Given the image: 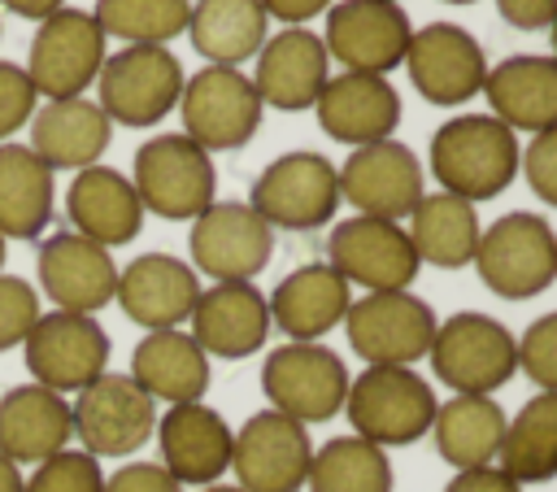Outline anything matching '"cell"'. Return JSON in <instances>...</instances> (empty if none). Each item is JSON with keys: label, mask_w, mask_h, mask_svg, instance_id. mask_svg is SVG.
<instances>
[{"label": "cell", "mask_w": 557, "mask_h": 492, "mask_svg": "<svg viewBox=\"0 0 557 492\" xmlns=\"http://www.w3.org/2000/svg\"><path fill=\"white\" fill-rule=\"evenodd\" d=\"M431 174L440 192L461 196L470 205L496 200L513 179H518V135L496 122L492 113H461L448 118L431 135Z\"/></svg>", "instance_id": "6da1fadb"}, {"label": "cell", "mask_w": 557, "mask_h": 492, "mask_svg": "<svg viewBox=\"0 0 557 492\" xmlns=\"http://www.w3.org/2000/svg\"><path fill=\"white\" fill-rule=\"evenodd\" d=\"M435 392L413 366H366L357 379H348L344 414L352 435L379 444V448H400L413 444L431 431L435 422Z\"/></svg>", "instance_id": "7a4b0ae2"}, {"label": "cell", "mask_w": 557, "mask_h": 492, "mask_svg": "<svg viewBox=\"0 0 557 492\" xmlns=\"http://www.w3.org/2000/svg\"><path fill=\"white\" fill-rule=\"evenodd\" d=\"M431 370L453 396H492L518 374V335L479 309H461L435 327Z\"/></svg>", "instance_id": "3957f363"}, {"label": "cell", "mask_w": 557, "mask_h": 492, "mask_svg": "<svg viewBox=\"0 0 557 492\" xmlns=\"http://www.w3.org/2000/svg\"><path fill=\"white\" fill-rule=\"evenodd\" d=\"M131 187L144 205V213H157L165 222H191L200 218L218 196V170L213 157L191 144L183 131L152 135L135 148Z\"/></svg>", "instance_id": "277c9868"}, {"label": "cell", "mask_w": 557, "mask_h": 492, "mask_svg": "<svg viewBox=\"0 0 557 492\" xmlns=\"http://www.w3.org/2000/svg\"><path fill=\"white\" fill-rule=\"evenodd\" d=\"M470 266L500 300H531L557 279V231L540 213H500L483 226Z\"/></svg>", "instance_id": "5b68a950"}, {"label": "cell", "mask_w": 557, "mask_h": 492, "mask_svg": "<svg viewBox=\"0 0 557 492\" xmlns=\"http://www.w3.org/2000/svg\"><path fill=\"white\" fill-rule=\"evenodd\" d=\"M183 61L161 44H131L104 57L96 74L100 109L109 122L122 126H157L170 109H178L183 96Z\"/></svg>", "instance_id": "8992f818"}, {"label": "cell", "mask_w": 557, "mask_h": 492, "mask_svg": "<svg viewBox=\"0 0 557 492\" xmlns=\"http://www.w3.org/2000/svg\"><path fill=\"white\" fill-rule=\"evenodd\" d=\"M248 205L270 231H318L339 209V170L309 148L283 152L252 179Z\"/></svg>", "instance_id": "52a82bcc"}, {"label": "cell", "mask_w": 557, "mask_h": 492, "mask_svg": "<svg viewBox=\"0 0 557 492\" xmlns=\"http://www.w3.org/2000/svg\"><path fill=\"white\" fill-rule=\"evenodd\" d=\"M339 327L348 331V348L366 366H413L431 353L440 318L422 296L405 287L357 296Z\"/></svg>", "instance_id": "ba28073f"}, {"label": "cell", "mask_w": 557, "mask_h": 492, "mask_svg": "<svg viewBox=\"0 0 557 492\" xmlns=\"http://www.w3.org/2000/svg\"><path fill=\"white\" fill-rule=\"evenodd\" d=\"M261 96L252 78L235 65H205L183 83L178 118L183 135L200 144L205 152H231L244 148L261 126Z\"/></svg>", "instance_id": "9c48e42d"}, {"label": "cell", "mask_w": 557, "mask_h": 492, "mask_svg": "<svg viewBox=\"0 0 557 492\" xmlns=\"http://www.w3.org/2000/svg\"><path fill=\"white\" fill-rule=\"evenodd\" d=\"M261 392H265L270 409L296 418L300 427L331 422L335 414H344L348 366L326 344H296V340H287L283 348L265 353V361H261Z\"/></svg>", "instance_id": "30bf717a"}, {"label": "cell", "mask_w": 557, "mask_h": 492, "mask_svg": "<svg viewBox=\"0 0 557 492\" xmlns=\"http://www.w3.org/2000/svg\"><path fill=\"white\" fill-rule=\"evenodd\" d=\"M187 253V266L213 283H252L274 257V231L252 205L213 200L200 218H191Z\"/></svg>", "instance_id": "8fae6325"}, {"label": "cell", "mask_w": 557, "mask_h": 492, "mask_svg": "<svg viewBox=\"0 0 557 492\" xmlns=\"http://www.w3.org/2000/svg\"><path fill=\"white\" fill-rule=\"evenodd\" d=\"M26 370L48 392H83L109 370V331L91 313H39L22 340Z\"/></svg>", "instance_id": "7c38bea8"}, {"label": "cell", "mask_w": 557, "mask_h": 492, "mask_svg": "<svg viewBox=\"0 0 557 492\" xmlns=\"http://www.w3.org/2000/svg\"><path fill=\"white\" fill-rule=\"evenodd\" d=\"M74 435L83 440V453L100 457H131L139 453L157 431V401L131 379L104 370L96 383H87L74 405Z\"/></svg>", "instance_id": "4fadbf2b"}, {"label": "cell", "mask_w": 557, "mask_h": 492, "mask_svg": "<svg viewBox=\"0 0 557 492\" xmlns=\"http://www.w3.org/2000/svg\"><path fill=\"white\" fill-rule=\"evenodd\" d=\"M100 65H104V30L96 26V17L87 9H57L30 35V57L22 70L39 96L70 100L96 83Z\"/></svg>", "instance_id": "5bb4252c"}, {"label": "cell", "mask_w": 557, "mask_h": 492, "mask_svg": "<svg viewBox=\"0 0 557 492\" xmlns=\"http://www.w3.org/2000/svg\"><path fill=\"white\" fill-rule=\"evenodd\" d=\"M326 266L348 287L357 283L366 292H405L422 270V261L409 244V231L400 222L366 218V213L335 222V231L326 239Z\"/></svg>", "instance_id": "9a60e30c"}, {"label": "cell", "mask_w": 557, "mask_h": 492, "mask_svg": "<svg viewBox=\"0 0 557 492\" xmlns=\"http://www.w3.org/2000/svg\"><path fill=\"white\" fill-rule=\"evenodd\" d=\"M413 39V22L392 0H339L326 9V57L339 61L348 74H379L405 65Z\"/></svg>", "instance_id": "2e32d148"}, {"label": "cell", "mask_w": 557, "mask_h": 492, "mask_svg": "<svg viewBox=\"0 0 557 492\" xmlns=\"http://www.w3.org/2000/svg\"><path fill=\"white\" fill-rule=\"evenodd\" d=\"M339 170V200H348L366 218L405 222L418 200L426 196V170L418 152L400 139H379L366 148H352Z\"/></svg>", "instance_id": "e0dca14e"}, {"label": "cell", "mask_w": 557, "mask_h": 492, "mask_svg": "<svg viewBox=\"0 0 557 492\" xmlns=\"http://www.w3.org/2000/svg\"><path fill=\"white\" fill-rule=\"evenodd\" d=\"M313 444L309 427L278 409H257L231 444V470L235 488L244 492H300L309 479Z\"/></svg>", "instance_id": "ac0fdd59"}, {"label": "cell", "mask_w": 557, "mask_h": 492, "mask_svg": "<svg viewBox=\"0 0 557 492\" xmlns=\"http://www.w3.org/2000/svg\"><path fill=\"white\" fill-rule=\"evenodd\" d=\"M405 70H409V83L418 87L422 100L453 109V104H466L483 91L487 57H483V44L466 26L426 22L409 39Z\"/></svg>", "instance_id": "d6986e66"}, {"label": "cell", "mask_w": 557, "mask_h": 492, "mask_svg": "<svg viewBox=\"0 0 557 492\" xmlns=\"http://www.w3.org/2000/svg\"><path fill=\"white\" fill-rule=\"evenodd\" d=\"M35 274L44 296L65 309V313H96L113 300L117 292V261L109 248L74 235V231H52L39 244Z\"/></svg>", "instance_id": "ffe728a7"}, {"label": "cell", "mask_w": 557, "mask_h": 492, "mask_svg": "<svg viewBox=\"0 0 557 492\" xmlns=\"http://www.w3.org/2000/svg\"><path fill=\"white\" fill-rule=\"evenodd\" d=\"M157 448H161V466L174 475V483H191V488H209L231 470V444L235 431L226 427V418L205 405V401H187V405H170L157 418Z\"/></svg>", "instance_id": "44dd1931"}, {"label": "cell", "mask_w": 557, "mask_h": 492, "mask_svg": "<svg viewBox=\"0 0 557 492\" xmlns=\"http://www.w3.org/2000/svg\"><path fill=\"white\" fill-rule=\"evenodd\" d=\"M196 296H200L196 270L170 253H139L135 261H126L117 270V292H113L122 313L148 331L183 327L196 309Z\"/></svg>", "instance_id": "7402d4cb"}, {"label": "cell", "mask_w": 557, "mask_h": 492, "mask_svg": "<svg viewBox=\"0 0 557 492\" xmlns=\"http://www.w3.org/2000/svg\"><path fill=\"white\" fill-rule=\"evenodd\" d=\"M261 104L283 109V113H300L313 109L318 91L331 78V57L322 35L305 30V26H287L278 35H270L257 52V70L248 74Z\"/></svg>", "instance_id": "603a6c76"}, {"label": "cell", "mask_w": 557, "mask_h": 492, "mask_svg": "<svg viewBox=\"0 0 557 492\" xmlns=\"http://www.w3.org/2000/svg\"><path fill=\"white\" fill-rule=\"evenodd\" d=\"M318 126L348 144V148H366L379 139H392V131L400 126V91L379 78V74H335L326 78V87L313 100Z\"/></svg>", "instance_id": "cb8c5ba5"}, {"label": "cell", "mask_w": 557, "mask_h": 492, "mask_svg": "<svg viewBox=\"0 0 557 492\" xmlns=\"http://www.w3.org/2000/svg\"><path fill=\"white\" fill-rule=\"evenodd\" d=\"M191 340L205 348V357H252L270 335V305L257 292V283H213L200 287L191 309Z\"/></svg>", "instance_id": "d4e9b609"}, {"label": "cell", "mask_w": 557, "mask_h": 492, "mask_svg": "<svg viewBox=\"0 0 557 492\" xmlns=\"http://www.w3.org/2000/svg\"><path fill=\"white\" fill-rule=\"evenodd\" d=\"M65 218H70L74 235H83L100 248L131 244L144 231V205L135 196L131 179L100 161L78 170L74 183L65 187Z\"/></svg>", "instance_id": "484cf974"}, {"label": "cell", "mask_w": 557, "mask_h": 492, "mask_svg": "<svg viewBox=\"0 0 557 492\" xmlns=\"http://www.w3.org/2000/svg\"><path fill=\"white\" fill-rule=\"evenodd\" d=\"M265 305H270V327H278L296 344H318L326 331L344 322L352 292L326 261H309L283 274L278 287L265 296Z\"/></svg>", "instance_id": "4316f807"}, {"label": "cell", "mask_w": 557, "mask_h": 492, "mask_svg": "<svg viewBox=\"0 0 557 492\" xmlns=\"http://www.w3.org/2000/svg\"><path fill=\"white\" fill-rule=\"evenodd\" d=\"M74 435L70 401L39 383H17L0 396V457L13 466H39Z\"/></svg>", "instance_id": "83f0119b"}, {"label": "cell", "mask_w": 557, "mask_h": 492, "mask_svg": "<svg viewBox=\"0 0 557 492\" xmlns=\"http://www.w3.org/2000/svg\"><path fill=\"white\" fill-rule=\"evenodd\" d=\"M113 139V122L104 109L87 96L48 100L30 113V152L57 174V170H87L100 161V152Z\"/></svg>", "instance_id": "f1b7e54d"}, {"label": "cell", "mask_w": 557, "mask_h": 492, "mask_svg": "<svg viewBox=\"0 0 557 492\" xmlns=\"http://www.w3.org/2000/svg\"><path fill=\"white\" fill-rule=\"evenodd\" d=\"M492 118L518 131H544L557 126V57L548 52H522L505 57L483 78Z\"/></svg>", "instance_id": "f546056e"}, {"label": "cell", "mask_w": 557, "mask_h": 492, "mask_svg": "<svg viewBox=\"0 0 557 492\" xmlns=\"http://www.w3.org/2000/svg\"><path fill=\"white\" fill-rule=\"evenodd\" d=\"M131 379L152 401L187 405L209 392V357L183 327L148 331L131 353Z\"/></svg>", "instance_id": "4dcf8cb0"}, {"label": "cell", "mask_w": 557, "mask_h": 492, "mask_svg": "<svg viewBox=\"0 0 557 492\" xmlns=\"http://www.w3.org/2000/svg\"><path fill=\"white\" fill-rule=\"evenodd\" d=\"M409 244L418 253L422 266H440V270H461L474 261L483 222L479 209L461 196L448 192H426L418 200V209L409 213Z\"/></svg>", "instance_id": "1f68e13d"}, {"label": "cell", "mask_w": 557, "mask_h": 492, "mask_svg": "<svg viewBox=\"0 0 557 492\" xmlns=\"http://www.w3.org/2000/svg\"><path fill=\"white\" fill-rule=\"evenodd\" d=\"M505 409L496 396H448L435 405V453L453 470H474V466H496L500 440H505Z\"/></svg>", "instance_id": "d6a6232c"}, {"label": "cell", "mask_w": 557, "mask_h": 492, "mask_svg": "<svg viewBox=\"0 0 557 492\" xmlns=\"http://www.w3.org/2000/svg\"><path fill=\"white\" fill-rule=\"evenodd\" d=\"M187 39L209 65H244L270 39V17L261 0H196L187 17Z\"/></svg>", "instance_id": "836d02e7"}, {"label": "cell", "mask_w": 557, "mask_h": 492, "mask_svg": "<svg viewBox=\"0 0 557 492\" xmlns=\"http://www.w3.org/2000/svg\"><path fill=\"white\" fill-rule=\"evenodd\" d=\"M52 170L26 144H0V235L39 239L52 222Z\"/></svg>", "instance_id": "e575fe53"}, {"label": "cell", "mask_w": 557, "mask_h": 492, "mask_svg": "<svg viewBox=\"0 0 557 492\" xmlns=\"http://www.w3.org/2000/svg\"><path fill=\"white\" fill-rule=\"evenodd\" d=\"M496 466L513 483H548L557 479V392H535L505 422V440Z\"/></svg>", "instance_id": "d590c367"}, {"label": "cell", "mask_w": 557, "mask_h": 492, "mask_svg": "<svg viewBox=\"0 0 557 492\" xmlns=\"http://www.w3.org/2000/svg\"><path fill=\"white\" fill-rule=\"evenodd\" d=\"M305 488L309 492H392L387 448L361 435H331L322 448H313Z\"/></svg>", "instance_id": "8d00e7d4"}, {"label": "cell", "mask_w": 557, "mask_h": 492, "mask_svg": "<svg viewBox=\"0 0 557 492\" xmlns=\"http://www.w3.org/2000/svg\"><path fill=\"white\" fill-rule=\"evenodd\" d=\"M96 26L104 30V39H122L131 44H170L178 35H187V17H191V0H96L91 9Z\"/></svg>", "instance_id": "74e56055"}, {"label": "cell", "mask_w": 557, "mask_h": 492, "mask_svg": "<svg viewBox=\"0 0 557 492\" xmlns=\"http://www.w3.org/2000/svg\"><path fill=\"white\" fill-rule=\"evenodd\" d=\"M22 492H104V470L83 448H61L35 466Z\"/></svg>", "instance_id": "f35d334b"}, {"label": "cell", "mask_w": 557, "mask_h": 492, "mask_svg": "<svg viewBox=\"0 0 557 492\" xmlns=\"http://www.w3.org/2000/svg\"><path fill=\"white\" fill-rule=\"evenodd\" d=\"M518 370L540 388L557 392V309L540 313L518 340Z\"/></svg>", "instance_id": "ab89813d"}, {"label": "cell", "mask_w": 557, "mask_h": 492, "mask_svg": "<svg viewBox=\"0 0 557 492\" xmlns=\"http://www.w3.org/2000/svg\"><path fill=\"white\" fill-rule=\"evenodd\" d=\"M35 318H39V292L17 274H0V353L17 348L30 335Z\"/></svg>", "instance_id": "60d3db41"}, {"label": "cell", "mask_w": 557, "mask_h": 492, "mask_svg": "<svg viewBox=\"0 0 557 492\" xmlns=\"http://www.w3.org/2000/svg\"><path fill=\"white\" fill-rule=\"evenodd\" d=\"M518 170L527 179V187L557 209V126H544L531 135V144L518 157Z\"/></svg>", "instance_id": "b9f144b4"}, {"label": "cell", "mask_w": 557, "mask_h": 492, "mask_svg": "<svg viewBox=\"0 0 557 492\" xmlns=\"http://www.w3.org/2000/svg\"><path fill=\"white\" fill-rule=\"evenodd\" d=\"M35 87L17 61H0V139H9L35 113Z\"/></svg>", "instance_id": "7bdbcfd3"}, {"label": "cell", "mask_w": 557, "mask_h": 492, "mask_svg": "<svg viewBox=\"0 0 557 492\" xmlns=\"http://www.w3.org/2000/svg\"><path fill=\"white\" fill-rule=\"evenodd\" d=\"M104 492H183V483H174L161 462H126L104 475Z\"/></svg>", "instance_id": "ee69618b"}, {"label": "cell", "mask_w": 557, "mask_h": 492, "mask_svg": "<svg viewBox=\"0 0 557 492\" xmlns=\"http://www.w3.org/2000/svg\"><path fill=\"white\" fill-rule=\"evenodd\" d=\"M496 13L518 30H548L557 17V0H496Z\"/></svg>", "instance_id": "f6af8a7d"}, {"label": "cell", "mask_w": 557, "mask_h": 492, "mask_svg": "<svg viewBox=\"0 0 557 492\" xmlns=\"http://www.w3.org/2000/svg\"><path fill=\"white\" fill-rule=\"evenodd\" d=\"M444 492H522V483H513L500 466H474V470H457Z\"/></svg>", "instance_id": "bcb514c9"}, {"label": "cell", "mask_w": 557, "mask_h": 492, "mask_svg": "<svg viewBox=\"0 0 557 492\" xmlns=\"http://www.w3.org/2000/svg\"><path fill=\"white\" fill-rule=\"evenodd\" d=\"M331 4H335V0H261L265 17H278V22H287V26H300V22L318 17V13H326Z\"/></svg>", "instance_id": "7dc6e473"}, {"label": "cell", "mask_w": 557, "mask_h": 492, "mask_svg": "<svg viewBox=\"0 0 557 492\" xmlns=\"http://www.w3.org/2000/svg\"><path fill=\"white\" fill-rule=\"evenodd\" d=\"M9 13H17V17H30V22H44V17H52L57 9H65V0H0Z\"/></svg>", "instance_id": "c3c4849f"}, {"label": "cell", "mask_w": 557, "mask_h": 492, "mask_svg": "<svg viewBox=\"0 0 557 492\" xmlns=\"http://www.w3.org/2000/svg\"><path fill=\"white\" fill-rule=\"evenodd\" d=\"M22 488H26L22 470H17L9 457H0V492H22Z\"/></svg>", "instance_id": "681fc988"}, {"label": "cell", "mask_w": 557, "mask_h": 492, "mask_svg": "<svg viewBox=\"0 0 557 492\" xmlns=\"http://www.w3.org/2000/svg\"><path fill=\"white\" fill-rule=\"evenodd\" d=\"M200 492H244V488H235V483H209V488H200Z\"/></svg>", "instance_id": "f907efd6"}, {"label": "cell", "mask_w": 557, "mask_h": 492, "mask_svg": "<svg viewBox=\"0 0 557 492\" xmlns=\"http://www.w3.org/2000/svg\"><path fill=\"white\" fill-rule=\"evenodd\" d=\"M548 48H553L548 57H557V17H553V26H548Z\"/></svg>", "instance_id": "816d5d0a"}, {"label": "cell", "mask_w": 557, "mask_h": 492, "mask_svg": "<svg viewBox=\"0 0 557 492\" xmlns=\"http://www.w3.org/2000/svg\"><path fill=\"white\" fill-rule=\"evenodd\" d=\"M4 253H9V248H4V235H0V274H4Z\"/></svg>", "instance_id": "f5cc1de1"}, {"label": "cell", "mask_w": 557, "mask_h": 492, "mask_svg": "<svg viewBox=\"0 0 557 492\" xmlns=\"http://www.w3.org/2000/svg\"><path fill=\"white\" fill-rule=\"evenodd\" d=\"M444 4H474V0H444Z\"/></svg>", "instance_id": "db71d44e"}, {"label": "cell", "mask_w": 557, "mask_h": 492, "mask_svg": "<svg viewBox=\"0 0 557 492\" xmlns=\"http://www.w3.org/2000/svg\"><path fill=\"white\" fill-rule=\"evenodd\" d=\"M392 4H400V0H392Z\"/></svg>", "instance_id": "11a10c76"}]
</instances>
